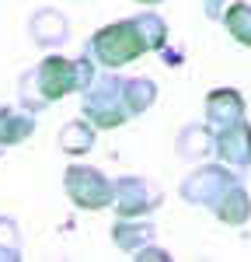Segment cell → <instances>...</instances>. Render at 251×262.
I'll return each mask as SVG.
<instances>
[{
	"label": "cell",
	"instance_id": "5bb4252c",
	"mask_svg": "<svg viewBox=\"0 0 251 262\" xmlns=\"http://www.w3.org/2000/svg\"><path fill=\"white\" fill-rule=\"evenodd\" d=\"M174 150H178L182 161H206L213 154V129H209V122L206 126H185L178 133V140H174Z\"/></svg>",
	"mask_w": 251,
	"mask_h": 262
},
{
	"label": "cell",
	"instance_id": "8fae6325",
	"mask_svg": "<svg viewBox=\"0 0 251 262\" xmlns=\"http://www.w3.org/2000/svg\"><path fill=\"white\" fill-rule=\"evenodd\" d=\"M32 133H35V112H28L21 105H14V108L0 105V150L24 143Z\"/></svg>",
	"mask_w": 251,
	"mask_h": 262
},
{
	"label": "cell",
	"instance_id": "8992f818",
	"mask_svg": "<svg viewBox=\"0 0 251 262\" xmlns=\"http://www.w3.org/2000/svg\"><path fill=\"white\" fill-rule=\"evenodd\" d=\"M234 182H237V175L227 164H203V168H195L192 175L182 179V200L192 203V206L213 210V203L220 200Z\"/></svg>",
	"mask_w": 251,
	"mask_h": 262
},
{
	"label": "cell",
	"instance_id": "7a4b0ae2",
	"mask_svg": "<svg viewBox=\"0 0 251 262\" xmlns=\"http://www.w3.org/2000/svg\"><path fill=\"white\" fill-rule=\"evenodd\" d=\"M94 74H98V67L84 53L77 60L49 53L32 70H24L18 77V105L28 108V112H42V108H49L53 101L66 98V95H81L84 88L94 81Z\"/></svg>",
	"mask_w": 251,
	"mask_h": 262
},
{
	"label": "cell",
	"instance_id": "6da1fadb",
	"mask_svg": "<svg viewBox=\"0 0 251 262\" xmlns=\"http://www.w3.org/2000/svg\"><path fill=\"white\" fill-rule=\"evenodd\" d=\"M164 46H167V21L157 11H140L133 18L98 28L84 46V56L94 60V67H102V70H119L126 63H136L146 53H161Z\"/></svg>",
	"mask_w": 251,
	"mask_h": 262
},
{
	"label": "cell",
	"instance_id": "e0dca14e",
	"mask_svg": "<svg viewBox=\"0 0 251 262\" xmlns=\"http://www.w3.org/2000/svg\"><path fill=\"white\" fill-rule=\"evenodd\" d=\"M21 255V227L14 224V217L0 213V262H18Z\"/></svg>",
	"mask_w": 251,
	"mask_h": 262
},
{
	"label": "cell",
	"instance_id": "7c38bea8",
	"mask_svg": "<svg viewBox=\"0 0 251 262\" xmlns=\"http://www.w3.org/2000/svg\"><path fill=\"white\" fill-rule=\"evenodd\" d=\"M94 122L91 119H70L60 126V133H56V143H60L63 154H70V158H84L91 147H94Z\"/></svg>",
	"mask_w": 251,
	"mask_h": 262
},
{
	"label": "cell",
	"instance_id": "277c9868",
	"mask_svg": "<svg viewBox=\"0 0 251 262\" xmlns=\"http://www.w3.org/2000/svg\"><path fill=\"white\" fill-rule=\"evenodd\" d=\"M63 192L70 196L73 206L81 210H105L115 200V182L105 175L102 168L91 164H66L63 171Z\"/></svg>",
	"mask_w": 251,
	"mask_h": 262
},
{
	"label": "cell",
	"instance_id": "30bf717a",
	"mask_svg": "<svg viewBox=\"0 0 251 262\" xmlns=\"http://www.w3.org/2000/svg\"><path fill=\"white\" fill-rule=\"evenodd\" d=\"M237 119H244V98H241V91H234V88H216V91H209L206 95L209 129H220V126L237 122Z\"/></svg>",
	"mask_w": 251,
	"mask_h": 262
},
{
	"label": "cell",
	"instance_id": "52a82bcc",
	"mask_svg": "<svg viewBox=\"0 0 251 262\" xmlns=\"http://www.w3.org/2000/svg\"><path fill=\"white\" fill-rule=\"evenodd\" d=\"M213 154L227 168L248 171L251 168V126H248V119H237V122H227V126L213 129Z\"/></svg>",
	"mask_w": 251,
	"mask_h": 262
},
{
	"label": "cell",
	"instance_id": "2e32d148",
	"mask_svg": "<svg viewBox=\"0 0 251 262\" xmlns=\"http://www.w3.org/2000/svg\"><path fill=\"white\" fill-rule=\"evenodd\" d=\"M126 101H129L133 119L143 116L146 108L157 101V84L150 81V77H126Z\"/></svg>",
	"mask_w": 251,
	"mask_h": 262
},
{
	"label": "cell",
	"instance_id": "9a60e30c",
	"mask_svg": "<svg viewBox=\"0 0 251 262\" xmlns=\"http://www.w3.org/2000/svg\"><path fill=\"white\" fill-rule=\"evenodd\" d=\"M220 21L227 25L230 39L237 46H251V4L248 0H230L220 11Z\"/></svg>",
	"mask_w": 251,
	"mask_h": 262
},
{
	"label": "cell",
	"instance_id": "4fadbf2b",
	"mask_svg": "<svg viewBox=\"0 0 251 262\" xmlns=\"http://www.w3.org/2000/svg\"><path fill=\"white\" fill-rule=\"evenodd\" d=\"M213 217L220 224H244L251 217V196L244 192L241 182H234L227 192L213 203Z\"/></svg>",
	"mask_w": 251,
	"mask_h": 262
},
{
	"label": "cell",
	"instance_id": "5b68a950",
	"mask_svg": "<svg viewBox=\"0 0 251 262\" xmlns=\"http://www.w3.org/2000/svg\"><path fill=\"white\" fill-rule=\"evenodd\" d=\"M164 203V189L143 175H122L115 179V213L119 217H150Z\"/></svg>",
	"mask_w": 251,
	"mask_h": 262
},
{
	"label": "cell",
	"instance_id": "d6986e66",
	"mask_svg": "<svg viewBox=\"0 0 251 262\" xmlns=\"http://www.w3.org/2000/svg\"><path fill=\"white\" fill-rule=\"evenodd\" d=\"M203 4H206V14H209V18H216V21H220V11L227 7V0H203Z\"/></svg>",
	"mask_w": 251,
	"mask_h": 262
},
{
	"label": "cell",
	"instance_id": "9c48e42d",
	"mask_svg": "<svg viewBox=\"0 0 251 262\" xmlns=\"http://www.w3.org/2000/svg\"><path fill=\"white\" fill-rule=\"evenodd\" d=\"M112 242H115L119 252L136 255L140 248L157 242V227H154V221H146V217H119V221L112 224Z\"/></svg>",
	"mask_w": 251,
	"mask_h": 262
},
{
	"label": "cell",
	"instance_id": "3957f363",
	"mask_svg": "<svg viewBox=\"0 0 251 262\" xmlns=\"http://www.w3.org/2000/svg\"><path fill=\"white\" fill-rule=\"evenodd\" d=\"M81 112L84 119L94 122V129H119L133 119L126 101V74H94V81L81 91Z\"/></svg>",
	"mask_w": 251,
	"mask_h": 262
},
{
	"label": "cell",
	"instance_id": "ba28073f",
	"mask_svg": "<svg viewBox=\"0 0 251 262\" xmlns=\"http://www.w3.org/2000/svg\"><path fill=\"white\" fill-rule=\"evenodd\" d=\"M28 39L35 42L39 49L66 46V39H70V21H66V14H60L56 7H39V11L28 18Z\"/></svg>",
	"mask_w": 251,
	"mask_h": 262
},
{
	"label": "cell",
	"instance_id": "ac0fdd59",
	"mask_svg": "<svg viewBox=\"0 0 251 262\" xmlns=\"http://www.w3.org/2000/svg\"><path fill=\"white\" fill-rule=\"evenodd\" d=\"M136 259H167V252H164V248H157V245H146V248L136 252Z\"/></svg>",
	"mask_w": 251,
	"mask_h": 262
},
{
	"label": "cell",
	"instance_id": "ffe728a7",
	"mask_svg": "<svg viewBox=\"0 0 251 262\" xmlns=\"http://www.w3.org/2000/svg\"><path fill=\"white\" fill-rule=\"evenodd\" d=\"M140 4H150V7H157V4H164V0H140Z\"/></svg>",
	"mask_w": 251,
	"mask_h": 262
}]
</instances>
